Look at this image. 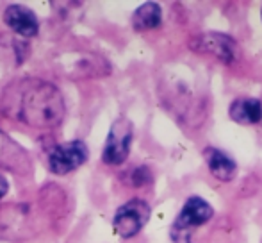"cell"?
Listing matches in <instances>:
<instances>
[{
	"label": "cell",
	"mask_w": 262,
	"mask_h": 243,
	"mask_svg": "<svg viewBox=\"0 0 262 243\" xmlns=\"http://www.w3.org/2000/svg\"><path fill=\"white\" fill-rule=\"evenodd\" d=\"M14 116L34 129H54L64 118V100L52 83L29 79L18 84Z\"/></svg>",
	"instance_id": "1"
},
{
	"label": "cell",
	"mask_w": 262,
	"mask_h": 243,
	"mask_svg": "<svg viewBox=\"0 0 262 243\" xmlns=\"http://www.w3.org/2000/svg\"><path fill=\"white\" fill-rule=\"evenodd\" d=\"M38 233L31 204H7L0 208V238L25 240Z\"/></svg>",
	"instance_id": "2"
},
{
	"label": "cell",
	"mask_w": 262,
	"mask_h": 243,
	"mask_svg": "<svg viewBox=\"0 0 262 243\" xmlns=\"http://www.w3.org/2000/svg\"><path fill=\"white\" fill-rule=\"evenodd\" d=\"M214 216V209L205 198L189 197L171 227V240L175 243H189V229L207 224Z\"/></svg>",
	"instance_id": "3"
},
{
	"label": "cell",
	"mask_w": 262,
	"mask_h": 243,
	"mask_svg": "<svg viewBox=\"0 0 262 243\" xmlns=\"http://www.w3.org/2000/svg\"><path fill=\"white\" fill-rule=\"evenodd\" d=\"M150 215H152V209H150L148 202H145L143 198H132V200L125 202L123 206H120L114 213V231L121 238L136 236L146 226Z\"/></svg>",
	"instance_id": "4"
},
{
	"label": "cell",
	"mask_w": 262,
	"mask_h": 243,
	"mask_svg": "<svg viewBox=\"0 0 262 243\" xmlns=\"http://www.w3.org/2000/svg\"><path fill=\"white\" fill-rule=\"evenodd\" d=\"M191 50L200 54H210L225 65H232L239 57V43L228 34L221 32H200L189 42Z\"/></svg>",
	"instance_id": "5"
},
{
	"label": "cell",
	"mask_w": 262,
	"mask_h": 243,
	"mask_svg": "<svg viewBox=\"0 0 262 243\" xmlns=\"http://www.w3.org/2000/svg\"><path fill=\"white\" fill-rule=\"evenodd\" d=\"M134 139V127L132 121L127 118H118L111 125L107 134L102 161L105 165H121L127 161L130 154V145Z\"/></svg>",
	"instance_id": "6"
},
{
	"label": "cell",
	"mask_w": 262,
	"mask_h": 243,
	"mask_svg": "<svg viewBox=\"0 0 262 243\" xmlns=\"http://www.w3.org/2000/svg\"><path fill=\"white\" fill-rule=\"evenodd\" d=\"M88 156V145L80 139L75 141H66L62 145H57L49 156V168L57 175H64L70 172L77 170L86 163Z\"/></svg>",
	"instance_id": "7"
},
{
	"label": "cell",
	"mask_w": 262,
	"mask_h": 243,
	"mask_svg": "<svg viewBox=\"0 0 262 243\" xmlns=\"http://www.w3.org/2000/svg\"><path fill=\"white\" fill-rule=\"evenodd\" d=\"M4 22H6V25L11 31L24 36V38H32L39 31V22L34 11L21 6V4L7 6L6 11H4Z\"/></svg>",
	"instance_id": "8"
},
{
	"label": "cell",
	"mask_w": 262,
	"mask_h": 243,
	"mask_svg": "<svg viewBox=\"0 0 262 243\" xmlns=\"http://www.w3.org/2000/svg\"><path fill=\"white\" fill-rule=\"evenodd\" d=\"M204 157H205V163H207L210 174H212L217 181L228 183L237 174V165H235V161L232 159L228 154H225L223 150L216 149V147H205Z\"/></svg>",
	"instance_id": "9"
},
{
	"label": "cell",
	"mask_w": 262,
	"mask_h": 243,
	"mask_svg": "<svg viewBox=\"0 0 262 243\" xmlns=\"http://www.w3.org/2000/svg\"><path fill=\"white\" fill-rule=\"evenodd\" d=\"M228 116L243 125H253L262 120V102L255 97L235 98L228 109Z\"/></svg>",
	"instance_id": "10"
},
{
	"label": "cell",
	"mask_w": 262,
	"mask_h": 243,
	"mask_svg": "<svg viewBox=\"0 0 262 243\" xmlns=\"http://www.w3.org/2000/svg\"><path fill=\"white\" fill-rule=\"evenodd\" d=\"M162 11L157 2H145L132 14V27L138 32L152 31L161 25Z\"/></svg>",
	"instance_id": "11"
},
{
	"label": "cell",
	"mask_w": 262,
	"mask_h": 243,
	"mask_svg": "<svg viewBox=\"0 0 262 243\" xmlns=\"http://www.w3.org/2000/svg\"><path fill=\"white\" fill-rule=\"evenodd\" d=\"M150 181H152V175H150L146 167H139L132 172V184H134V186H143V184H146Z\"/></svg>",
	"instance_id": "12"
},
{
	"label": "cell",
	"mask_w": 262,
	"mask_h": 243,
	"mask_svg": "<svg viewBox=\"0 0 262 243\" xmlns=\"http://www.w3.org/2000/svg\"><path fill=\"white\" fill-rule=\"evenodd\" d=\"M7 190H9V183H7L6 177H2V175H0V198L7 193Z\"/></svg>",
	"instance_id": "13"
}]
</instances>
